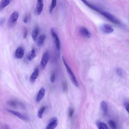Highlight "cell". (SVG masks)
<instances>
[{"mask_svg": "<svg viewBox=\"0 0 129 129\" xmlns=\"http://www.w3.org/2000/svg\"><path fill=\"white\" fill-rule=\"evenodd\" d=\"M99 14L114 24L121 25V23L118 19L108 12L101 10Z\"/></svg>", "mask_w": 129, "mask_h": 129, "instance_id": "cell-1", "label": "cell"}, {"mask_svg": "<svg viewBox=\"0 0 129 129\" xmlns=\"http://www.w3.org/2000/svg\"><path fill=\"white\" fill-rule=\"evenodd\" d=\"M62 59L63 62L66 67L67 71L73 83L76 87H78V82L72 70L67 64L64 57H62Z\"/></svg>", "mask_w": 129, "mask_h": 129, "instance_id": "cell-2", "label": "cell"}, {"mask_svg": "<svg viewBox=\"0 0 129 129\" xmlns=\"http://www.w3.org/2000/svg\"><path fill=\"white\" fill-rule=\"evenodd\" d=\"M51 36L54 40L57 49L59 51L61 48V44L60 40L58 35L54 28L51 30Z\"/></svg>", "mask_w": 129, "mask_h": 129, "instance_id": "cell-3", "label": "cell"}, {"mask_svg": "<svg viewBox=\"0 0 129 129\" xmlns=\"http://www.w3.org/2000/svg\"><path fill=\"white\" fill-rule=\"evenodd\" d=\"M49 53L48 52H45L42 57L41 61V65L42 69H45L47 64L49 58Z\"/></svg>", "mask_w": 129, "mask_h": 129, "instance_id": "cell-4", "label": "cell"}, {"mask_svg": "<svg viewBox=\"0 0 129 129\" xmlns=\"http://www.w3.org/2000/svg\"><path fill=\"white\" fill-rule=\"evenodd\" d=\"M7 103L10 106L15 108H22L24 107V106L21 103L16 100H9Z\"/></svg>", "mask_w": 129, "mask_h": 129, "instance_id": "cell-5", "label": "cell"}, {"mask_svg": "<svg viewBox=\"0 0 129 129\" xmlns=\"http://www.w3.org/2000/svg\"><path fill=\"white\" fill-rule=\"evenodd\" d=\"M100 29L102 32L106 34H110L113 31V29L112 26L107 24H104L102 25Z\"/></svg>", "mask_w": 129, "mask_h": 129, "instance_id": "cell-6", "label": "cell"}, {"mask_svg": "<svg viewBox=\"0 0 129 129\" xmlns=\"http://www.w3.org/2000/svg\"><path fill=\"white\" fill-rule=\"evenodd\" d=\"M80 33L82 36L87 38H90L92 36L91 32L85 27H81L79 29Z\"/></svg>", "mask_w": 129, "mask_h": 129, "instance_id": "cell-7", "label": "cell"}, {"mask_svg": "<svg viewBox=\"0 0 129 129\" xmlns=\"http://www.w3.org/2000/svg\"><path fill=\"white\" fill-rule=\"evenodd\" d=\"M7 110L9 112L17 116L18 118L20 119L25 121H27L28 120V118L26 116L18 112L8 109H7Z\"/></svg>", "mask_w": 129, "mask_h": 129, "instance_id": "cell-8", "label": "cell"}, {"mask_svg": "<svg viewBox=\"0 0 129 129\" xmlns=\"http://www.w3.org/2000/svg\"><path fill=\"white\" fill-rule=\"evenodd\" d=\"M57 118L56 117L53 118L50 121L49 124L46 127V129H54L56 127L57 124Z\"/></svg>", "mask_w": 129, "mask_h": 129, "instance_id": "cell-9", "label": "cell"}, {"mask_svg": "<svg viewBox=\"0 0 129 129\" xmlns=\"http://www.w3.org/2000/svg\"><path fill=\"white\" fill-rule=\"evenodd\" d=\"M18 13L17 11H15L11 15L9 21L10 25H13L17 21L18 18Z\"/></svg>", "mask_w": 129, "mask_h": 129, "instance_id": "cell-10", "label": "cell"}, {"mask_svg": "<svg viewBox=\"0 0 129 129\" xmlns=\"http://www.w3.org/2000/svg\"><path fill=\"white\" fill-rule=\"evenodd\" d=\"M24 54V50L21 47H20L16 50L15 53L16 57L18 59L22 58Z\"/></svg>", "mask_w": 129, "mask_h": 129, "instance_id": "cell-11", "label": "cell"}, {"mask_svg": "<svg viewBox=\"0 0 129 129\" xmlns=\"http://www.w3.org/2000/svg\"><path fill=\"white\" fill-rule=\"evenodd\" d=\"M39 74L38 69L37 68L35 69L30 77V81L31 83H34L36 79L37 78Z\"/></svg>", "mask_w": 129, "mask_h": 129, "instance_id": "cell-12", "label": "cell"}, {"mask_svg": "<svg viewBox=\"0 0 129 129\" xmlns=\"http://www.w3.org/2000/svg\"><path fill=\"white\" fill-rule=\"evenodd\" d=\"M43 7V0H37V13L38 15H40L42 11Z\"/></svg>", "mask_w": 129, "mask_h": 129, "instance_id": "cell-13", "label": "cell"}, {"mask_svg": "<svg viewBox=\"0 0 129 129\" xmlns=\"http://www.w3.org/2000/svg\"><path fill=\"white\" fill-rule=\"evenodd\" d=\"M45 90L44 88H41L39 90L37 98V102H39L42 99L44 96Z\"/></svg>", "mask_w": 129, "mask_h": 129, "instance_id": "cell-14", "label": "cell"}, {"mask_svg": "<svg viewBox=\"0 0 129 129\" xmlns=\"http://www.w3.org/2000/svg\"><path fill=\"white\" fill-rule=\"evenodd\" d=\"M39 32V29L38 27H36L33 30L32 33V36L33 40L36 41L37 39Z\"/></svg>", "mask_w": 129, "mask_h": 129, "instance_id": "cell-15", "label": "cell"}, {"mask_svg": "<svg viewBox=\"0 0 129 129\" xmlns=\"http://www.w3.org/2000/svg\"><path fill=\"white\" fill-rule=\"evenodd\" d=\"M100 107L104 114H106L108 111V107L106 102L103 101H102L100 103Z\"/></svg>", "mask_w": 129, "mask_h": 129, "instance_id": "cell-16", "label": "cell"}, {"mask_svg": "<svg viewBox=\"0 0 129 129\" xmlns=\"http://www.w3.org/2000/svg\"><path fill=\"white\" fill-rule=\"evenodd\" d=\"M46 38V37L45 35L43 34L40 35L38 39L37 45L39 46H42L44 44Z\"/></svg>", "mask_w": 129, "mask_h": 129, "instance_id": "cell-17", "label": "cell"}, {"mask_svg": "<svg viewBox=\"0 0 129 129\" xmlns=\"http://www.w3.org/2000/svg\"><path fill=\"white\" fill-rule=\"evenodd\" d=\"M96 125L99 129H108V127L105 123L102 122L99 120H97L96 122Z\"/></svg>", "mask_w": 129, "mask_h": 129, "instance_id": "cell-18", "label": "cell"}, {"mask_svg": "<svg viewBox=\"0 0 129 129\" xmlns=\"http://www.w3.org/2000/svg\"><path fill=\"white\" fill-rule=\"evenodd\" d=\"M10 3V0H2L0 3V10H2Z\"/></svg>", "mask_w": 129, "mask_h": 129, "instance_id": "cell-19", "label": "cell"}, {"mask_svg": "<svg viewBox=\"0 0 129 129\" xmlns=\"http://www.w3.org/2000/svg\"><path fill=\"white\" fill-rule=\"evenodd\" d=\"M36 56V53L34 50L33 49L27 55V58L29 61H30L33 60Z\"/></svg>", "mask_w": 129, "mask_h": 129, "instance_id": "cell-20", "label": "cell"}, {"mask_svg": "<svg viewBox=\"0 0 129 129\" xmlns=\"http://www.w3.org/2000/svg\"><path fill=\"white\" fill-rule=\"evenodd\" d=\"M56 5V0H52L51 4L50 9V12L51 14L52 13L53 10Z\"/></svg>", "mask_w": 129, "mask_h": 129, "instance_id": "cell-21", "label": "cell"}, {"mask_svg": "<svg viewBox=\"0 0 129 129\" xmlns=\"http://www.w3.org/2000/svg\"><path fill=\"white\" fill-rule=\"evenodd\" d=\"M45 107H43L39 111L38 113V116L39 118L40 119L42 118L43 113L45 111Z\"/></svg>", "mask_w": 129, "mask_h": 129, "instance_id": "cell-22", "label": "cell"}, {"mask_svg": "<svg viewBox=\"0 0 129 129\" xmlns=\"http://www.w3.org/2000/svg\"><path fill=\"white\" fill-rule=\"evenodd\" d=\"M108 123L109 126L111 128L114 129L116 128V124L113 121L110 120L109 121Z\"/></svg>", "mask_w": 129, "mask_h": 129, "instance_id": "cell-23", "label": "cell"}, {"mask_svg": "<svg viewBox=\"0 0 129 129\" xmlns=\"http://www.w3.org/2000/svg\"><path fill=\"white\" fill-rule=\"evenodd\" d=\"M82 2L83 3L87 6L93 10L95 6H93L89 3L86 0H81Z\"/></svg>", "mask_w": 129, "mask_h": 129, "instance_id": "cell-24", "label": "cell"}, {"mask_svg": "<svg viewBox=\"0 0 129 129\" xmlns=\"http://www.w3.org/2000/svg\"><path fill=\"white\" fill-rule=\"evenodd\" d=\"M116 72L119 76H122L123 74V70L120 68H117L116 70Z\"/></svg>", "mask_w": 129, "mask_h": 129, "instance_id": "cell-25", "label": "cell"}, {"mask_svg": "<svg viewBox=\"0 0 129 129\" xmlns=\"http://www.w3.org/2000/svg\"><path fill=\"white\" fill-rule=\"evenodd\" d=\"M74 113V109L72 108H70L69 110L68 114L69 117H71L73 116Z\"/></svg>", "mask_w": 129, "mask_h": 129, "instance_id": "cell-26", "label": "cell"}, {"mask_svg": "<svg viewBox=\"0 0 129 129\" xmlns=\"http://www.w3.org/2000/svg\"><path fill=\"white\" fill-rule=\"evenodd\" d=\"M63 90L64 92H66L67 91L68 86L67 83L65 82H64L63 84Z\"/></svg>", "mask_w": 129, "mask_h": 129, "instance_id": "cell-27", "label": "cell"}, {"mask_svg": "<svg viewBox=\"0 0 129 129\" xmlns=\"http://www.w3.org/2000/svg\"><path fill=\"white\" fill-rule=\"evenodd\" d=\"M124 107L127 111L128 113H129V103L128 102H126L124 103Z\"/></svg>", "mask_w": 129, "mask_h": 129, "instance_id": "cell-28", "label": "cell"}, {"mask_svg": "<svg viewBox=\"0 0 129 129\" xmlns=\"http://www.w3.org/2000/svg\"><path fill=\"white\" fill-rule=\"evenodd\" d=\"M55 80V74H52L51 76L50 80L51 82L54 83Z\"/></svg>", "mask_w": 129, "mask_h": 129, "instance_id": "cell-29", "label": "cell"}, {"mask_svg": "<svg viewBox=\"0 0 129 129\" xmlns=\"http://www.w3.org/2000/svg\"><path fill=\"white\" fill-rule=\"evenodd\" d=\"M5 19L4 18H2L0 19V26H2L4 22Z\"/></svg>", "mask_w": 129, "mask_h": 129, "instance_id": "cell-30", "label": "cell"}, {"mask_svg": "<svg viewBox=\"0 0 129 129\" xmlns=\"http://www.w3.org/2000/svg\"><path fill=\"white\" fill-rule=\"evenodd\" d=\"M27 30L25 29L24 31V33H23V38H26L27 36Z\"/></svg>", "mask_w": 129, "mask_h": 129, "instance_id": "cell-31", "label": "cell"}, {"mask_svg": "<svg viewBox=\"0 0 129 129\" xmlns=\"http://www.w3.org/2000/svg\"><path fill=\"white\" fill-rule=\"evenodd\" d=\"M28 20V17L27 16L25 17L23 19V21L25 23H26L27 22Z\"/></svg>", "mask_w": 129, "mask_h": 129, "instance_id": "cell-32", "label": "cell"}]
</instances>
